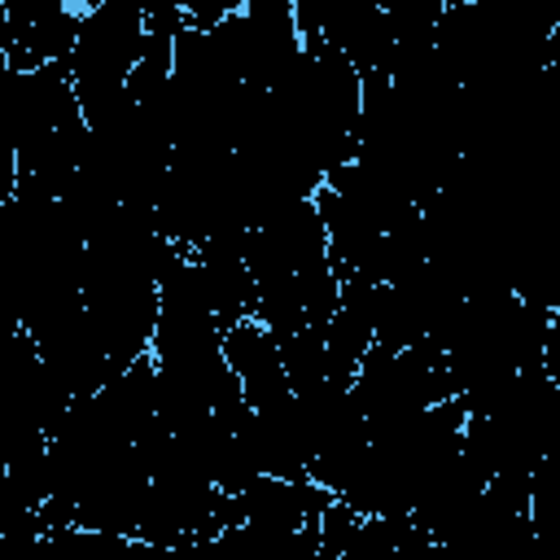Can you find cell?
I'll return each mask as SVG.
<instances>
[{"mask_svg": "<svg viewBox=\"0 0 560 560\" xmlns=\"http://www.w3.org/2000/svg\"><path fill=\"white\" fill-rule=\"evenodd\" d=\"M223 354H228V363H232V372H236L249 407H271V402H284L293 394L280 332L267 328L258 315H245V319L228 324Z\"/></svg>", "mask_w": 560, "mask_h": 560, "instance_id": "2", "label": "cell"}, {"mask_svg": "<svg viewBox=\"0 0 560 560\" xmlns=\"http://www.w3.org/2000/svg\"><path fill=\"white\" fill-rule=\"evenodd\" d=\"M92 0H0V66L39 70L70 61Z\"/></svg>", "mask_w": 560, "mask_h": 560, "instance_id": "1", "label": "cell"}]
</instances>
